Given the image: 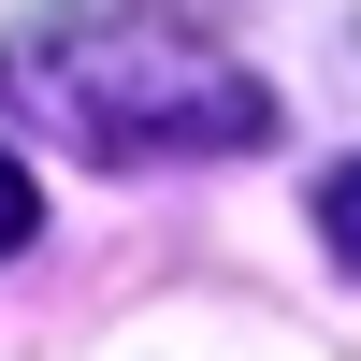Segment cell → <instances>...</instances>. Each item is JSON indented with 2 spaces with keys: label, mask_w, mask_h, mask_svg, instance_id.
Masks as SVG:
<instances>
[{
  "label": "cell",
  "mask_w": 361,
  "mask_h": 361,
  "mask_svg": "<svg viewBox=\"0 0 361 361\" xmlns=\"http://www.w3.org/2000/svg\"><path fill=\"white\" fill-rule=\"evenodd\" d=\"M0 102L44 116L73 159H116V173L275 145V87L231 73L202 29L130 15V0H87V15H44V29H0Z\"/></svg>",
  "instance_id": "6da1fadb"
},
{
  "label": "cell",
  "mask_w": 361,
  "mask_h": 361,
  "mask_svg": "<svg viewBox=\"0 0 361 361\" xmlns=\"http://www.w3.org/2000/svg\"><path fill=\"white\" fill-rule=\"evenodd\" d=\"M318 231H333V260H347V275H361V159L333 173V188H318Z\"/></svg>",
  "instance_id": "7a4b0ae2"
},
{
  "label": "cell",
  "mask_w": 361,
  "mask_h": 361,
  "mask_svg": "<svg viewBox=\"0 0 361 361\" xmlns=\"http://www.w3.org/2000/svg\"><path fill=\"white\" fill-rule=\"evenodd\" d=\"M29 231H44V188H29V159H0V260H15Z\"/></svg>",
  "instance_id": "3957f363"
}]
</instances>
